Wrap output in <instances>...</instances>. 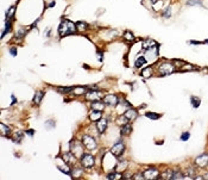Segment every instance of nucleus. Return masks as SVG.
<instances>
[{"mask_svg":"<svg viewBox=\"0 0 208 180\" xmlns=\"http://www.w3.org/2000/svg\"><path fill=\"white\" fill-rule=\"evenodd\" d=\"M76 26L75 24H74L73 22L68 21V19H65V21H63L61 23V25H59V29H58V32H59V36L61 37H64V36H68V35H71L75 32V29Z\"/></svg>","mask_w":208,"mask_h":180,"instance_id":"1","label":"nucleus"},{"mask_svg":"<svg viewBox=\"0 0 208 180\" xmlns=\"http://www.w3.org/2000/svg\"><path fill=\"white\" fill-rule=\"evenodd\" d=\"M83 143H80L77 141H71L70 143V151L73 153V155L75 157L81 159L83 156Z\"/></svg>","mask_w":208,"mask_h":180,"instance_id":"2","label":"nucleus"},{"mask_svg":"<svg viewBox=\"0 0 208 180\" xmlns=\"http://www.w3.org/2000/svg\"><path fill=\"white\" fill-rule=\"evenodd\" d=\"M82 143H83V145L86 147V148L89 149V150H93V149L96 148L95 139H94L93 137H90V136H88V135H83V137H82Z\"/></svg>","mask_w":208,"mask_h":180,"instance_id":"3","label":"nucleus"},{"mask_svg":"<svg viewBox=\"0 0 208 180\" xmlns=\"http://www.w3.org/2000/svg\"><path fill=\"white\" fill-rule=\"evenodd\" d=\"M174 70H175V67H174V64H171L170 62H164L159 66L160 75H168V74H170V73H172Z\"/></svg>","mask_w":208,"mask_h":180,"instance_id":"4","label":"nucleus"},{"mask_svg":"<svg viewBox=\"0 0 208 180\" xmlns=\"http://www.w3.org/2000/svg\"><path fill=\"white\" fill-rule=\"evenodd\" d=\"M94 163H95V160H94V157L90 155V154H83V156L81 157V165L83 166L85 168H90L94 166Z\"/></svg>","mask_w":208,"mask_h":180,"instance_id":"5","label":"nucleus"},{"mask_svg":"<svg viewBox=\"0 0 208 180\" xmlns=\"http://www.w3.org/2000/svg\"><path fill=\"white\" fill-rule=\"evenodd\" d=\"M124 149H125L124 143L123 142H118L117 144H114L112 147L111 153H112V155H114V156H120L124 153Z\"/></svg>","mask_w":208,"mask_h":180,"instance_id":"6","label":"nucleus"},{"mask_svg":"<svg viewBox=\"0 0 208 180\" xmlns=\"http://www.w3.org/2000/svg\"><path fill=\"white\" fill-rule=\"evenodd\" d=\"M101 93L98 92V91H89L86 93V99L87 100H92V102H96L101 98Z\"/></svg>","mask_w":208,"mask_h":180,"instance_id":"7","label":"nucleus"},{"mask_svg":"<svg viewBox=\"0 0 208 180\" xmlns=\"http://www.w3.org/2000/svg\"><path fill=\"white\" fill-rule=\"evenodd\" d=\"M104 103L110 106H116L118 104V97L116 94H108L104 97Z\"/></svg>","mask_w":208,"mask_h":180,"instance_id":"8","label":"nucleus"},{"mask_svg":"<svg viewBox=\"0 0 208 180\" xmlns=\"http://www.w3.org/2000/svg\"><path fill=\"white\" fill-rule=\"evenodd\" d=\"M144 179H157L159 175V172L156 168H150L144 172Z\"/></svg>","mask_w":208,"mask_h":180,"instance_id":"9","label":"nucleus"},{"mask_svg":"<svg viewBox=\"0 0 208 180\" xmlns=\"http://www.w3.org/2000/svg\"><path fill=\"white\" fill-rule=\"evenodd\" d=\"M195 163L199 167H206L208 165V154H202L195 159Z\"/></svg>","mask_w":208,"mask_h":180,"instance_id":"10","label":"nucleus"},{"mask_svg":"<svg viewBox=\"0 0 208 180\" xmlns=\"http://www.w3.org/2000/svg\"><path fill=\"white\" fill-rule=\"evenodd\" d=\"M56 161H57V168H58L59 171H61L62 173H64V174H70V169H69L68 166L65 165V162L62 163L63 161H62L61 159H57Z\"/></svg>","mask_w":208,"mask_h":180,"instance_id":"11","label":"nucleus"},{"mask_svg":"<svg viewBox=\"0 0 208 180\" xmlns=\"http://www.w3.org/2000/svg\"><path fill=\"white\" fill-rule=\"evenodd\" d=\"M96 128H98V130H99V132H102L107 129V119H105V118H100L99 121L96 122Z\"/></svg>","mask_w":208,"mask_h":180,"instance_id":"12","label":"nucleus"},{"mask_svg":"<svg viewBox=\"0 0 208 180\" xmlns=\"http://www.w3.org/2000/svg\"><path fill=\"white\" fill-rule=\"evenodd\" d=\"M129 121H133V119H136L137 118V116H138V112H137V110H135V109H129L126 112H125V115H124Z\"/></svg>","mask_w":208,"mask_h":180,"instance_id":"13","label":"nucleus"},{"mask_svg":"<svg viewBox=\"0 0 208 180\" xmlns=\"http://www.w3.org/2000/svg\"><path fill=\"white\" fill-rule=\"evenodd\" d=\"M131 131H132V126H131V124H127V123H126L125 125H123V126H121V130H120L121 135H124V136L130 135Z\"/></svg>","mask_w":208,"mask_h":180,"instance_id":"14","label":"nucleus"},{"mask_svg":"<svg viewBox=\"0 0 208 180\" xmlns=\"http://www.w3.org/2000/svg\"><path fill=\"white\" fill-rule=\"evenodd\" d=\"M0 134H1L3 136H10L11 129L9 128V126H6L4 123H1L0 124Z\"/></svg>","mask_w":208,"mask_h":180,"instance_id":"15","label":"nucleus"},{"mask_svg":"<svg viewBox=\"0 0 208 180\" xmlns=\"http://www.w3.org/2000/svg\"><path fill=\"white\" fill-rule=\"evenodd\" d=\"M89 118L92 121H99L101 118V111H98V110H93L90 113H89Z\"/></svg>","mask_w":208,"mask_h":180,"instance_id":"16","label":"nucleus"},{"mask_svg":"<svg viewBox=\"0 0 208 180\" xmlns=\"http://www.w3.org/2000/svg\"><path fill=\"white\" fill-rule=\"evenodd\" d=\"M43 97H44V93H43V92H41V91L36 92L35 97H33V103L38 105L39 103H41V100H42V99H43Z\"/></svg>","mask_w":208,"mask_h":180,"instance_id":"17","label":"nucleus"},{"mask_svg":"<svg viewBox=\"0 0 208 180\" xmlns=\"http://www.w3.org/2000/svg\"><path fill=\"white\" fill-rule=\"evenodd\" d=\"M104 108H105L104 103H100V102H98V100L94 102L93 105H92V109H93V110H98V111H102Z\"/></svg>","mask_w":208,"mask_h":180,"instance_id":"18","label":"nucleus"},{"mask_svg":"<svg viewBox=\"0 0 208 180\" xmlns=\"http://www.w3.org/2000/svg\"><path fill=\"white\" fill-rule=\"evenodd\" d=\"M126 167H127V162L126 161H121V162H119L118 165H117V167H116V171L117 172H124L125 169H126Z\"/></svg>","mask_w":208,"mask_h":180,"instance_id":"19","label":"nucleus"},{"mask_svg":"<svg viewBox=\"0 0 208 180\" xmlns=\"http://www.w3.org/2000/svg\"><path fill=\"white\" fill-rule=\"evenodd\" d=\"M146 62V58L144 57V56H139L138 58H137V61H136V63H135V66H136V68H140Z\"/></svg>","mask_w":208,"mask_h":180,"instance_id":"20","label":"nucleus"},{"mask_svg":"<svg viewBox=\"0 0 208 180\" xmlns=\"http://www.w3.org/2000/svg\"><path fill=\"white\" fill-rule=\"evenodd\" d=\"M22 139H23V132L22 131H17L16 134H15V136H13V142L19 143Z\"/></svg>","mask_w":208,"mask_h":180,"instance_id":"21","label":"nucleus"},{"mask_svg":"<svg viewBox=\"0 0 208 180\" xmlns=\"http://www.w3.org/2000/svg\"><path fill=\"white\" fill-rule=\"evenodd\" d=\"M151 45H156V42L152 41V39H147V41H144V43H143V48H144V50H146V49L151 48Z\"/></svg>","mask_w":208,"mask_h":180,"instance_id":"22","label":"nucleus"},{"mask_svg":"<svg viewBox=\"0 0 208 180\" xmlns=\"http://www.w3.org/2000/svg\"><path fill=\"white\" fill-rule=\"evenodd\" d=\"M151 73H152L151 67H147V68H145V69H143V70H142V75H143L145 79H147V78H150V76H151Z\"/></svg>","mask_w":208,"mask_h":180,"instance_id":"23","label":"nucleus"},{"mask_svg":"<svg viewBox=\"0 0 208 180\" xmlns=\"http://www.w3.org/2000/svg\"><path fill=\"white\" fill-rule=\"evenodd\" d=\"M15 12H16V7H15V6L10 7L9 11L6 12V18H7V19H11V18L13 17V15H15Z\"/></svg>","mask_w":208,"mask_h":180,"instance_id":"24","label":"nucleus"},{"mask_svg":"<svg viewBox=\"0 0 208 180\" xmlns=\"http://www.w3.org/2000/svg\"><path fill=\"white\" fill-rule=\"evenodd\" d=\"M76 29H77L79 31H85V30L87 29V24L83 23V22H77V23H76Z\"/></svg>","mask_w":208,"mask_h":180,"instance_id":"25","label":"nucleus"},{"mask_svg":"<svg viewBox=\"0 0 208 180\" xmlns=\"http://www.w3.org/2000/svg\"><path fill=\"white\" fill-rule=\"evenodd\" d=\"M127 121H129V119H127L125 116H120V117L117 119V123H118L119 125H121V126H123V125H125V124L127 123Z\"/></svg>","mask_w":208,"mask_h":180,"instance_id":"26","label":"nucleus"},{"mask_svg":"<svg viewBox=\"0 0 208 180\" xmlns=\"http://www.w3.org/2000/svg\"><path fill=\"white\" fill-rule=\"evenodd\" d=\"M10 31H11V22H10V19H7V22L5 24V31L1 34V37H4L6 32H10Z\"/></svg>","mask_w":208,"mask_h":180,"instance_id":"27","label":"nucleus"},{"mask_svg":"<svg viewBox=\"0 0 208 180\" xmlns=\"http://www.w3.org/2000/svg\"><path fill=\"white\" fill-rule=\"evenodd\" d=\"M124 37H125L126 41H129V42H132L133 39H135V36H133L130 31H126L125 34H124Z\"/></svg>","mask_w":208,"mask_h":180,"instance_id":"28","label":"nucleus"},{"mask_svg":"<svg viewBox=\"0 0 208 180\" xmlns=\"http://www.w3.org/2000/svg\"><path fill=\"white\" fill-rule=\"evenodd\" d=\"M190 102H191V104H193L194 108H199V105H200V99H199L197 97H191V98H190Z\"/></svg>","mask_w":208,"mask_h":180,"instance_id":"29","label":"nucleus"},{"mask_svg":"<svg viewBox=\"0 0 208 180\" xmlns=\"http://www.w3.org/2000/svg\"><path fill=\"white\" fill-rule=\"evenodd\" d=\"M146 117L150 119H158L160 117V115H158L156 112H149V113H146Z\"/></svg>","mask_w":208,"mask_h":180,"instance_id":"30","label":"nucleus"},{"mask_svg":"<svg viewBox=\"0 0 208 180\" xmlns=\"http://www.w3.org/2000/svg\"><path fill=\"white\" fill-rule=\"evenodd\" d=\"M174 175V172L172 171H165L163 174H162V178L163 179H171Z\"/></svg>","mask_w":208,"mask_h":180,"instance_id":"31","label":"nucleus"},{"mask_svg":"<svg viewBox=\"0 0 208 180\" xmlns=\"http://www.w3.org/2000/svg\"><path fill=\"white\" fill-rule=\"evenodd\" d=\"M86 91H87V88H85V87H76V88H74V92H75L76 96H80V94H82V93H86Z\"/></svg>","mask_w":208,"mask_h":180,"instance_id":"32","label":"nucleus"},{"mask_svg":"<svg viewBox=\"0 0 208 180\" xmlns=\"http://www.w3.org/2000/svg\"><path fill=\"white\" fill-rule=\"evenodd\" d=\"M196 69V67H194V66H191V64H186V66H183L182 68H181V70L182 72H187V70H195Z\"/></svg>","mask_w":208,"mask_h":180,"instance_id":"33","label":"nucleus"},{"mask_svg":"<svg viewBox=\"0 0 208 180\" xmlns=\"http://www.w3.org/2000/svg\"><path fill=\"white\" fill-rule=\"evenodd\" d=\"M119 172H113V173H111V174H108V179H119V178H123V175H120V174H118Z\"/></svg>","mask_w":208,"mask_h":180,"instance_id":"34","label":"nucleus"},{"mask_svg":"<svg viewBox=\"0 0 208 180\" xmlns=\"http://www.w3.org/2000/svg\"><path fill=\"white\" fill-rule=\"evenodd\" d=\"M75 87H58V92H62V93H68V92H71L74 91Z\"/></svg>","mask_w":208,"mask_h":180,"instance_id":"35","label":"nucleus"},{"mask_svg":"<svg viewBox=\"0 0 208 180\" xmlns=\"http://www.w3.org/2000/svg\"><path fill=\"white\" fill-rule=\"evenodd\" d=\"M25 32H26V29L25 28H20L17 31V37H23L25 35Z\"/></svg>","mask_w":208,"mask_h":180,"instance_id":"36","label":"nucleus"},{"mask_svg":"<svg viewBox=\"0 0 208 180\" xmlns=\"http://www.w3.org/2000/svg\"><path fill=\"white\" fill-rule=\"evenodd\" d=\"M171 179H174V180H176V179H183V177H182V174H181V172H174V175H172Z\"/></svg>","mask_w":208,"mask_h":180,"instance_id":"37","label":"nucleus"},{"mask_svg":"<svg viewBox=\"0 0 208 180\" xmlns=\"http://www.w3.org/2000/svg\"><path fill=\"white\" fill-rule=\"evenodd\" d=\"M190 137V134L189 132H183L182 134V136H181V139H182V141H187L188 138Z\"/></svg>","mask_w":208,"mask_h":180,"instance_id":"38","label":"nucleus"},{"mask_svg":"<svg viewBox=\"0 0 208 180\" xmlns=\"http://www.w3.org/2000/svg\"><path fill=\"white\" fill-rule=\"evenodd\" d=\"M188 5H195V4H201L200 0H188Z\"/></svg>","mask_w":208,"mask_h":180,"instance_id":"39","label":"nucleus"},{"mask_svg":"<svg viewBox=\"0 0 208 180\" xmlns=\"http://www.w3.org/2000/svg\"><path fill=\"white\" fill-rule=\"evenodd\" d=\"M75 172H76V173H74V174L71 175V177H74V178H77V177H80V175L82 174V171H81V169H76Z\"/></svg>","mask_w":208,"mask_h":180,"instance_id":"40","label":"nucleus"},{"mask_svg":"<svg viewBox=\"0 0 208 180\" xmlns=\"http://www.w3.org/2000/svg\"><path fill=\"white\" fill-rule=\"evenodd\" d=\"M46 124H49L48 128H53V126H55V122H53V121H48V122H46Z\"/></svg>","mask_w":208,"mask_h":180,"instance_id":"41","label":"nucleus"},{"mask_svg":"<svg viewBox=\"0 0 208 180\" xmlns=\"http://www.w3.org/2000/svg\"><path fill=\"white\" fill-rule=\"evenodd\" d=\"M133 179H144V175L142 174H136V175H132Z\"/></svg>","mask_w":208,"mask_h":180,"instance_id":"42","label":"nucleus"},{"mask_svg":"<svg viewBox=\"0 0 208 180\" xmlns=\"http://www.w3.org/2000/svg\"><path fill=\"white\" fill-rule=\"evenodd\" d=\"M10 52H11V54H12L13 56H16V55H17V50H16V48H11Z\"/></svg>","mask_w":208,"mask_h":180,"instance_id":"43","label":"nucleus"},{"mask_svg":"<svg viewBox=\"0 0 208 180\" xmlns=\"http://www.w3.org/2000/svg\"><path fill=\"white\" fill-rule=\"evenodd\" d=\"M33 132H35L33 130H28V131H26V134H28L29 136H33Z\"/></svg>","mask_w":208,"mask_h":180,"instance_id":"44","label":"nucleus"},{"mask_svg":"<svg viewBox=\"0 0 208 180\" xmlns=\"http://www.w3.org/2000/svg\"><path fill=\"white\" fill-rule=\"evenodd\" d=\"M164 16L165 17H169L170 16V9H166V12L164 13Z\"/></svg>","mask_w":208,"mask_h":180,"instance_id":"45","label":"nucleus"}]
</instances>
